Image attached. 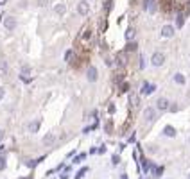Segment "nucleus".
Segmentation results:
<instances>
[{
	"mask_svg": "<svg viewBox=\"0 0 190 179\" xmlns=\"http://www.w3.org/2000/svg\"><path fill=\"white\" fill-rule=\"evenodd\" d=\"M4 27H6L7 31H14V29H16V18H13V16L4 18Z\"/></svg>",
	"mask_w": 190,
	"mask_h": 179,
	"instance_id": "3",
	"label": "nucleus"
},
{
	"mask_svg": "<svg viewBox=\"0 0 190 179\" xmlns=\"http://www.w3.org/2000/svg\"><path fill=\"white\" fill-rule=\"evenodd\" d=\"M77 11H79V14H88V11H90V6H88V2L86 0H83V2H79V6H77Z\"/></svg>",
	"mask_w": 190,
	"mask_h": 179,
	"instance_id": "6",
	"label": "nucleus"
},
{
	"mask_svg": "<svg viewBox=\"0 0 190 179\" xmlns=\"http://www.w3.org/2000/svg\"><path fill=\"white\" fill-rule=\"evenodd\" d=\"M86 170H88V168H83V170H81V172H79L76 177H77V179H81V177H83V174H86Z\"/></svg>",
	"mask_w": 190,
	"mask_h": 179,
	"instance_id": "24",
	"label": "nucleus"
},
{
	"mask_svg": "<svg viewBox=\"0 0 190 179\" xmlns=\"http://www.w3.org/2000/svg\"><path fill=\"white\" fill-rule=\"evenodd\" d=\"M144 118H145L147 122H153V120L156 118V109H154V107H145V111H144Z\"/></svg>",
	"mask_w": 190,
	"mask_h": 179,
	"instance_id": "4",
	"label": "nucleus"
},
{
	"mask_svg": "<svg viewBox=\"0 0 190 179\" xmlns=\"http://www.w3.org/2000/svg\"><path fill=\"white\" fill-rule=\"evenodd\" d=\"M6 168V158H0V170Z\"/></svg>",
	"mask_w": 190,
	"mask_h": 179,
	"instance_id": "22",
	"label": "nucleus"
},
{
	"mask_svg": "<svg viewBox=\"0 0 190 179\" xmlns=\"http://www.w3.org/2000/svg\"><path fill=\"white\" fill-rule=\"evenodd\" d=\"M174 82L176 84H185V75L183 74H176L174 75Z\"/></svg>",
	"mask_w": 190,
	"mask_h": 179,
	"instance_id": "17",
	"label": "nucleus"
},
{
	"mask_svg": "<svg viewBox=\"0 0 190 179\" xmlns=\"http://www.w3.org/2000/svg\"><path fill=\"white\" fill-rule=\"evenodd\" d=\"M183 25H185V14H183V13H179V14L176 16V27H179V29H181Z\"/></svg>",
	"mask_w": 190,
	"mask_h": 179,
	"instance_id": "13",
	"label": "nucleus"
},
{
	"mask_svg": "<svg viewBox=\"0 0 190 179\" xmlns=\"http://www.w3.org/2000/svg\"><path fill=\"white\" fill-rule=\"evenodd\" d=\"M151 63H153L154 66H161V64L165 63V54H163V52H154L153 57H151Z\"/></svg>",
	"mask_w": 190,
	"mask_h": 179,
	"instance_id": "1",
	"label": "nucleus"
},
{
	"mask_svg": "<svg viewBox=\"0 0 190 179\" xmlns=\"http://www.w3.org/2000/svg\"><path fill=\"white\" fill-rule=\"evenodd\" d=\"M4 95H6V92H4V88H2V86H0V100H2V99H4Z\"/></svg>",
	"mask_w": 190,
	"mask_h": 179,
	"instance_id": "25",
	"label": "nucleus"
},
{
	"mask_svg": "<svg viewBox=\"0 0 190 179\" xmlns=\"http://www.w3.org/2000/svg\"><path fill=\"white\" fill-rule=\"evenodd\" d=\"M7 4V0H0V6H6Z\"/></svg>",
	"mask_w": 190,
	"mask_h": 179,
	"instance_id": "26",
	"label": "nucleus"
},
{
	"mask_svg": "<svg viewBox=\"0 0 190 179\" xmlns=\"http://www.w3.org/2000/svg\"><path fill=\"white\" fill-rule=\"evenodd\" d=\"M163 134H165V136L174 138V136H176V129H174L172 125H165V127H163Z\"/></svg>",
	"mask_w": 190,
	"mask_h": 179,
	"instance_id": "8",
	"label": "nucleus"
},
{
	"mask_svg": "<svg viewBox=\"0 0 190 179\" xmlns=\"http://www.w3.org/2000/svg\"><path fill=\"white\" fill-rule=\"evenodd\" d=\"M84 158H86V154H79L77 158H76V163H81V161H83Z\"/></svg>",
	"mask_w": 190,
	"mask_h": 179,
	"instance_id": "21",
	"label": "nucleus"
},
{
	"mask_svg": "<svg viewBox=\"0 0 190 179\" xmlns=\"http://www.w3.org/2000/svg\"><path fill=\"white\" fill-rule=\"evenodd\" d=\"M161 34H163L165 38H172V36H174V27H172V25H163Z\"/></svg>",
	"mask_w": 190,
	"mask_h": 179,
	"instance_id": "7",
	"label": "nucleus"
},
{
	"mask_svg": "<svg viewBox=\"0 0 190 179\" xmlns=\"http://www.w3.org/2000/svg\"><path fill=\"white\" fill-rule=\"evenodd\" d=\"M40 125H41L40 120H32V122L29 124V131H31V132H38V131H40Z\"/></svg>",
	"mask_w": 190,
	"mask_h": 179,
	"instance_id": "12",
	"label": "nucleus"
},
{
	"mask_svg": "<svg viewBox=\"0 0 190 179\" xmlns=\"http://www.w3.org/2000/svg\"><path fill=\"white\" fill-rule=\"evenodd\" d=\"M120 179H127V175H126V174H122V177H120Z\"/></svg>",
	"mask_w": 190,
	"mask_h": 179,
	"instance_id": "28",
	"label": "nucleus"
},
{
	"mask_svg": "<svg viewBox=\"0 0 190 179\" xmlns=\"http://www.w3.org/2000/svg\"><path fill=\"white\" fill-rule=\"evenodd\" d=\"M136 47H138V45H136L135 41H129L127 47H126V50H136Z\"/></svg>",
	"mask_w": 190,
	"mask_h": 179,
	"instance_id": "18",
	"label": "nucleus"
},
{
	"mask_svg": "<svg viewBox=\"0 0 190 179\" xmlns=\"http://www.w3.org/2000/svg\"><path fill=\"white\" fill-rule=\"evenodd\" d=\"M20 77H22V81H29V79H31V70L27 68V66L22 70V75H20Z\"/></svg>",
	"mask_w": 190,
	"mask_h": 179,
	"instance_id": "16",
	"label": "nucleus"
},
{
	"mask_svg": "<svg viewBox=\"0 0 190 179\" xmlns=\"http://www.w3.org/2000/svg\"><path fill=\"white\" fill-rule=\"evenodd\" d=\"M111 4H113V0H106V2H104V9H106V11H109V9L113 7Z\"/></svg>",
	"mask_w": 190,
	"mask_h": 179,
	"instance_id": "20",
	"label": "nucleus"
},
{
	"mask_svg": "<svg viewBox=\"0 0 190 179\" xmlns=\"http://www.w3.org/2000/svg\"><path fill=\"white\" fill-rule=\"evenodd\" d=\"M54 13H56L58 16L65 14V13H66V4H58V6L54 7Z\"/></svg>",
	"mask_w": 190,
	"mask_h": 179,
	"instance_id": "9",
	"label": "nucleus"
},
{
	"mask_svg": "<svg viewBox=\"0 0 190 179\" xmlns=\"http://www.w3.org/2000/svg\"><path fill=\"white\" fill-rule=\"evenodd\" d=\"M54 140H56V138H54V134H52V132H49V134H45L43 143H45V145H50V143H54Z\"/></svg>",
	"mask_w": 190,
	"mask_h": 179,
	"instance_id": "15",
	"label": "nucleus"
},
{
	"mask_svg": "<svg viewBox=\"0 0 190 179\" xmlns=\"http://www.w3.org/2000/svg\"><path fill=\"white\" fill-rule=\"evenodd\" d=\"M72 57H74V52H72V50H66V54H65V61H70Z\"/></svg>",
	"mask_w": 190,
	"mask_h": 179,
	"instance_id": "19",
	"label": "nucleus"
},
{
	"mask_svg": "<svg viewBox=\"0 0 190 179\" xmlns=\"http://www.w3.org/2000/svg\"><path fill=\"white\" fill-rule=\"evenodd\" d=\"M156 109H160V111L169 109V100L165 99V97H160V99L156 100Z\"/></svg>",
	"mask_w": 190,
	"mask_h": 179,
	"instance_id": "5",
	"label": "nucleus"
},
{
	"mask_svg": "<svg viewBox=\"0 0 190 179\" xmlns=\"http://www.w3.org/2000/svg\"><path fill=\"white\" fill-rule=\"evenodd\" d=\"M97 77H99L97 68H95V66H88V70H86V79H88L90 82H95V81H97Z\"/></svg>",
	"mask_w": 190,
	"mask_h": 179,
	"instance_id": "2",
	"label": "nucleus"
},
{
	"mask_svg": "<svg viewBox=\"0 0 190 179\" xmlns=\"http://www.w3.org/2000/svg\"><path fill=\"white\" fill-rule=\"evenodd\" d=\"M135 36H136V31H135L133 27H129V29L126 31V39H127V41H135Z\"/></svg>",
	"mask_w": 190,
	"mask_h": 179,
	"instance_id": "11",
	"label": "nucleus"
},
{
	"mask_svg": "<svg viewBox=\"0 0 190 179\" xmlns=\"http://www.w3.org/2000/svg\"><path fill=\"white\" fill-rule=\"evenodd\" d=\"M7 70H9V66L6 61H0V77H6L7 75Z\"/></svg>",
	"mask_w": 190,
	"mask_h": 179,
	"instance_id": "10",
	"label": "nucleus"
},
{
	"mask_svg": "<svg viewBox=\"0 0 190 179\" xmlns=\"http://www.w3.org/2000/svg\"><path fill=\"white\" fill-rule=\"evenodd\" d=\"M2 138H4V131H2V129H0V140H2Z\"/></svg>",
	"mask_w": 190,
	"mask_h": 179,
	"instance_id": "27",
	"label": "nucleus"
},
{
	"mask_svg": "<svg viewBox=\"0 0 190 179\" xmlns=\"http://www.w3.org/2000/svg\"><path fill=\"white\" fill-rule=\"evenodd\" d=\"M188 179H190V175H188Z\"/></svg>",
	"mask_w": 190,
	"mask_h": 179,
	"instance_id": "29",
	"label": "nucleus"
},
{
	"mask_svg": "<svg viewBox=\"0 0 190 179\" xmlns=\"http://www.w3.org/2000/svg\"><path fill=\"white\" fill-rule=\"evenodd\" d=\"M118 163H120V158L115 154V156H113V165H118Z\"/></svg>",
	"mask_w": 190,
	"mask_h": 179,
	"instance_id": "23",
	"label": "nucleus"
},
{
	"mask_svg": "<svg viewBox=\"0 0 190 179\" xmlns=\"http://www.w3.org/2000/svg\"><path fill=\"white\" fill-rule=\"evenodd\" d=\"M154 90H156V86H154V84H149V82H145V84H144V93H145V95L153 93Z\"/></svg>",
	"mask_w": 190,
	"mask_h": 179,
	"instance_id": "14",
	"label": "nucleus"
}]
</instances>
